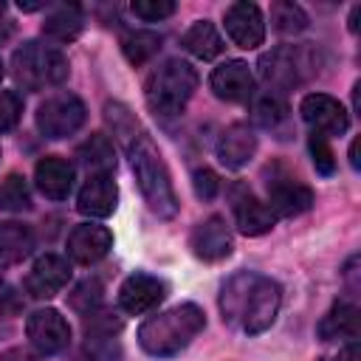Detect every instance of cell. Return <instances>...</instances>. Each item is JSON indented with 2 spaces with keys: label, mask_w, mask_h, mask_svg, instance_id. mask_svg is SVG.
Returning a JSON list of instances; mask_svg holds the SVG:
<instances>
[{
  "label": "cell",
  "mask_w": 361,
  "mask_h": 361,
  "mask_svg": "<svg viewBox=\"0 0 361 361\" xmlns=\"http://www.w3.org/2000/svg\"><path fill=\"white\" fill-rule=\"evenodd\" d=\"M279 305H282V288L271 276L254 271L234 274L220 290L223 322L240 327L248 336L265 333L276 322Z\"/></svg>",
  "instance_id": "cell-1"
},
{
  "label": "cell",
  "mask_w": 361,
  "mask_h": 361,
  "mask_svg": "<svg viewBox=\"0 0 361 361\" xmlns=\"http://www.w3.org/2000/svg\"><path fill=\"white\" fill-rule=\"evenodd\" d=\"M127 144V155H130V166H133V175L138 180V189L147 200V206L169 220L178 214V195H175V186H172V178H169V169L158 152V147L152 144V138L147 133H135L133 138L124 141Z\"/></svg>",
  "instance_id": "cell-2"
},
{
  "label": "cell",
  "mask_w": 361,
  "mask_h": 361,
  "mask_svg": "<svg viewBox=\"0 0 361 361\" xmlns=\"http://www.w3.org/2000/svg\"><path fill=\"white\" fill-rule=\"evenodd\" d=\"M203 327H206V313L197 305L183 302L158 316H149L138 327V344L144 347V353L155 358H172L180 350H186Z\"/></svg>",
  "instance_id": "cell-3"
},
{
  "label": "cell",
  "mask_w": 361,
  "mask_h": 361,
  "mask_svg": "<svg viewBox=\"0 0 361 361\" xmlns=\"http://www.w3.org/2000/svg\"><path fill=\"white\" fill-rule=\"evenodd\" d=\"M197 90V71L183 59H166L161 62L144 85L147 104L155 116H180L186 102Z\"/></svg>",
  "instance_id": "cell-4"
},
{
  "label": "cell",
  "mask_w": 361,
  "mask_h": 361,
  "mask_svg": "<svg viewBox=\"0 0 361 361\" xmlns=\"http://www.w3.org/2000/svg\"><path fill=\"white\" fill-rule=\"evenodd\" d=\"M68 56L48 42L28 39L11 54V76L25 90H45L56 87L68 79Z\"/></svg>",
  "instance_id": "cell-5"
},
{
  "label": "cell",
  "mask_w": 361,
  "mask_h": 361,
  "mask_svg": "<svg viewBox=\"0 0 361 361\" xmlns=\"http://www.w3.org/2000/svg\"><path fill=\"white\" fill-rule=\"evenodd\" d=\"M319 56L310 45H279L259 56V76L271 85V93H285L299 87L307 76L316 73Z\"/></svg>",
  "instance_id": "cell-6"
},
{
  "label": "cell",
  "mask_w": 361,
  "mask_h": 361,
  "mask_svg": "<svg viewBox=\"0 0 361 361\" xmlns=\"http://www.w3.org/2000/svg\"><path fill=\"white\" fill-rule=\"evenodd\" d=\"M87 118V110L79 96L73 93H56L48 96L37 107V130L45 138H68L73 135Z\"/></svg>",
  "instance_id": "cell-7"
},
{
  "label": "cell",
  "mask_w": 361,
  "mask_h": 361,
  "mask_svg": "<svg viewBox=\"0 0 361 361\" xmlns=\"http://www.w3.org/2000/svg\"><path fill=\"white\" fill-rule=\"evenodd\" d=\"M25 333H28L31 347L39 355H56L71 344V324L54 307L34 310L25 322Z\"/></svg>",
  "instance_id": "cell-8"
},
{
  "label": "cell",
  "mask_w": 361,
  "mask_h": 361,
  "mask_svg": "<svg viewBox=\"0 0 361 361\" xmlns=\"http://www.w3.org/2000/svg\"><path fill=\"white\" fill-rule=\"evenodd\" d=\"M299 113L305 118V124L319 133V135H344L350 127V116L341 107L338 99L327 96V93H307L299 104Z\"/></svg>",
  "instance_id": "cell-9"
},
{
  "label": "cell",
  "mask_w": 361,
  "mask_h": 361,
  "mask_svg": "<svg viewBox=\"0 0 361 361\" xmlns=\"http://www.w3.org/2000/svg\"><path fill=\"white\" fill-rule=\"evenodd\" d=\"M166 296V285L158 276L149 274H133L121 282L118 288V307L130 316H141L149 313L152 307H158Z\"/></svg>",
  "instance_id": "cell-10"
},
{
  "label": "cell",
  "mask_w": 361,
  "mask_h": 361,
  "mask_svg": "<svg viewBox=\"0 0 361 361\" xmlns=\"http://www.w3.org/2000/svg\"><path fill=\"white\" fill-rule=\"evenodd\" d=\"M226 34H228V39L234 45H240L245 51L262 45V39H265V20H262L259 6L245 3V0L231 3L226 8Z\"/></svg>",
  "instance_id": "cell-11"
},
{
  "label": "cell",
  "mask_w": 361,
  "mask_h": 361,
  "mask_svg": "<svg viewBox=\"0 0 361 361\" xmlns=\"http://www.w3.org/2000/svg\"><path fill=\"white\" fill-rule=\"evenodd\" d=\"M71 279V265L59 254H42L34 259L28 276H25V290L34 299H51L56 296Z\"/></svg>",
  "instance_id": "cell-12"
},
{
  "label": "cell",
  "mask_w": 361,
  "mask_h": 361,
  "mask_svg": "<svg viewBox=\"0 0 361 361\" xmlns=\"http://www.w3.org/2000/svg\"><path fill=\"white\" fill-rule=\"evenodd\" d=\"M231 209H234V223L245 237H259V234L271 231L276 223L274 212L262 200H257L251 189H245L240 183L231 189Z\"/></svg>",
  "instance_id": "cell-13"
},
{
  "label": "cell",
  "mask_w": 361,
  "mask_h": 361,
  "mask_svg": "<svg viewBox=\"0 0 361 361\" xmlns=\"http://www.w3.org/2000/svg\"><path fill=\"white\" fill-rule=\"evenodd\" d=\"M209 85L223 102H248L254 96V76L243 59H226L209 76Z\"/></svg>",
  "instance_id": "cell-14"
},
{
  "label": "cell",
  "mask_w": 361,
  "mask_h": 361,
  "mask_svg": "<svg viewBox=\"0 0 361 361\" xmlns=\"http://www.w3.org/2000/svg\"><path fill=\"white\" fill-rule=\"evenodd\" d=\"M189 245H192V254L197 259H206V262H217V259H226L234 248L231 243V231L226 226L223 217L212 214L206 217L203 223L195 226L192 237H189Z\"/></svg>",
  "instance_id": "cell-15"
},
{
  "label": "cell",
  "mask_w": 361,
  "mask_h": 361,
  "mask_svg": "<svg viewBox=\"0 0 361 361\" xmlns=\"http://www.w3.org/2000/svg\"><path fill=\"white\" fill-rule=\"evenodd\" d=\"M110 248H113V234H110V228H104L99 223H82L68 237V254L79 265L99 262L102 257H107Z\"/></svg>",
  "instance_id": "cell-16"
},
{
  "label": "cell",
  "mask_w": 361,
  "mask_h": 361,
  "mask_svg": "<svg viewBox=\"0 0 361 361\" xmlns=\"http://www.w3.org/2000/svg\"><path fill=\"white\" fill-rule=\"evenodd\" d=\"M274 217H296L313 206L310 186L293 180V178H274L268 180V203Z\"/></svg>",
  "instance_id": "cell-17"
},
{
  "label": "cell",
  "mask_w": 361,
  "mask_h": 361,
  "mask_svg": "<svg viewBox=\"0 0 361 361\" xmlns=\"http://www.w3.org/2000/svg\"><path fill=\"white\" fill-rule=\"evenodd\" d=\"M73 178H76V169L68 158L62 155H45L37 161V169H34V180H37V189L51 197V200H62L71 195L73 189Z\"/></svg>",
  "instance_id": "cell-18"
},
{
  "label": "cell",
  "mask_w": 361,
  "mask_h": 361,
  "mask_svg": "<svg viewBox=\"0 0 361 361\" xmlns=\"http://www.w3.org/2000/svg\"><path fill=\"white\" fill-rule=\"evenodd\" d=\"M118 203V186L110 175H87L85 186L79 189L76 209L87 217H110Z\"/></svg>",
  "instance_id": "cell-19"
},
{
  "label": "cell",
  "mask_w": 361,
  "mask_h": 361,
  "mask_svg": "<svg viewBox=\"0 0 361 361\" xmlns=\"http://www.w3.org/2000/svg\"><path fill=\"white\" fill-rule=\"evenodd\" d=\"M257 152V135L248 124H231L217 138V158L228 169L245 166Z\"/></svg>",
  "instance_id": "cell-20"
},
{
  "label": "cell",
  "mask_w": 361,
  "mask_h": 361,
  "mask_svg": "<svg viewBox=\"0 0 361 361\" xmlns=\"http://www.w3.org/2000/svg\"><path fill=\"white\" fill-rule=\"evenodd\" d=\"M358 327H361V319H358V307L347 299H338L319 322V338L322 341H353L358 338Z\"/></svg>",
  "instance_id": "cell-21"
},
{
  "label": "cell",
  "mask_w": 361,
  "mask_h": 361,
  "mask_svg": "<svg viewBox=\"0 0 361 361\" xmlns=\"http://www.w3.org/2000/svg\"><path fill=\"white\" fill-rule=\"evenodd\" d=\"M34 248V234L23 223H0V268L23 262Z\"/></svg>",
  "instance_id": "cell-22"
},
{
  "label": "cell",
  "mask_w": 361,
  "mask_h": 361,
  "mask_svg": "<svg viewBox=\"0 0 361 361\" xmlns=\"http://www.w3.org/2000/svg\"><path fill=\"white\" fill-rule=\"evenodd\" d=\"M82 25H85V14L79 6L73 3H65V6H56L45 23H42V34L54 42H73L79 34H82Z\"/></svg>",
  "instance_id": "cell-23"
},
{
  "label": "cell",
  "mask_w": 361,
  "mask_h": 361,
  "mask_svg": "<svg viewBox=\"0 0 361 361\" xmlns=\"http://www.w3.org/2000/svg\"><path fill=\"white\" fill-rule=\"evenodd\" d=\"M79 164L90 172V175H110L116 169V152H113V141L104 133H93L85 144H79L76 149Z\"/></svg>",
  "instance_id": "cell-24"
},
{
  "label": "cell",
  "mask_w": 361,
  "mask_h": 361,
  "mask_svg": "<svg viewBox=\"0 0 361 361\" xmlns=\"http://www.w3.org/2000/svg\"><path fill=\"white\" fill-rule=\"evenodd\" d=\"M180 45L197 59H214L223 51V37L209 20H197L186 28V34L180 37Z\"/></svg>",
  "instance_id": "cell-25"
},
{
  "label": "cell",
  "mask_w": 361,
  "mask_h": 361,
  "mask_svg": "<svg viewBox=\"0 0 361 361\" xmlns=\"http://www.w3.org/2000/svg\"><path fill=\"white\" fill-rule=\"evenodd\" d=\"M161 34H155V31H130V34H124L121 37V51H124V56H127V62L130 65H144V62H149L158 51H161Z\"/></svg>",
  "instance_id": "cell-26"
},
{
  "label": "cell",
  "mask_w": 361,
  "mask_h": 361,
  "mask_svg": "<svg viewBox=\"0 0 361 361\" xmlns=\"http://www.w3.org/2000/svg\"><path fill=\"white\" fill-rule=\"evenodd\" d=\"M251 118H254V124H259L265 130H274L288 118V104L276 93L251 96Z\"/></svg>",
  "instance_id": "cell-27"
},
{
  "label": "cell",
  "mask_w": 361,
  "mask_h": 361,
  "mask_svg": "<svg viewBox=\"0 0 361 361\" xmlns=\"http://www.w3.org/2000/svg\"><path fill=\"white\" fill-rule=\"evenodd\" d=\"M271 25L279 31V34H302L307 28V14L302 11V6L296 3H288V0H279L271 6Z\"/></svg>",
  "instance_id": "cell-28"
},
{
  "label": "cell",
  "mask_w": 361,
  "mask_h": 361,
  "mask_svg": "<svg viewBox=\"0 0 361 361\" xmlns=\"http://www.w3.org/2000/svg\"><path fill=\"white\" fill-rule=\"evenodd\" d=\"M0 209L6 212H25L31 209V192L23 175L11 172L0 180Z\"/></svg>",
  "instance_id": "cell-29"
},
{
  "label": "cell",
  "mask_w": 361,
  "mask_h": 361,
  "mask_svg": "<svg viewBox=\"0 0 361 361\" xmlns=\"http://www.w3.org/2000/svg\"><path fill=\"white\" fill-rule=\"evenodd\" d=\"M68 302H71V307H73L76 313L90 316V313H96L99 305H102V285H99L96 279H85V282L76 285V290L71 293Z\"/></svg>",
  "instance_id": "cell-30"
},
{
  "label": "cell",
  "mask_w": 361,
  "mask_h": 361,
  "mask_svg": "<svg viewBox=\"0 0 361 361\" xmlns=\"http://www.w3.org/2000/svg\"><path fill=\"white\" fill-rule=\"evenodd\" d=\"M307 147H310V158H313L316 172L319 175H333L336 172V155H333V147L327 144V138L319 135V133H313L310 141H307Z\"/></svg>",
  "instance_id": "cell-31"
},
{
  "label": "cell",
  "mask_w": 361,
  "mask_h": 361,
  "mask_svg": "<svg viewBox=\"0 0 361 361\" xmlns=\"http://www.w3.org/2000/svg\"><path fill=\"white\" fill-rule=\"evenodd\" d=\"M133 14L147 20V23H158L175 14V3L172 0H133Z\"/></svg>",
  "instance_id": "cell-32"
},
{
  "label": "cell",
  "mask_w": 361,
  "mask_h": 361,
  "mask_svg": "<svg viewBox=\"0 0 361 361\" xmlns=\"http://www.w3.org/2000/svg\"><path fill=\"white\" fill-rule=\"evenodd\" d=\"M23 116V99L17 90H0V133L11 130Z\"/></svg>",
  "instance_id": "cell-33"
},
{
  "label": "cell",
  "mask_w": 361,
  "mask_h": 361,
  "mask_svg": "<svg viewBox=\"0 0 361 361\" xmlns=\"http://www.w3.org/2000/svg\"><path fill=\"white\" fill-rule=\"evenodd\" d=\"M192 189L200 200H214L217 192H220V180L209 166H200V169L192 172Z\"/></svg>",
  "instance_id": "cell-34"
},
{
  "label": "cell",
  "mask_w": 361,
  "mask_h": 361,
  "mask_svg": "<svg viewBox=\"0 0 361 361\" xmlns=\"http://www.w3.org/2000/svg\"><path fill=\"white\" fill-rule=\"evenodd\" d=\"M20 310H23V296L17 293V288L0 282V316H20Z\"/></svg>",
  "instance_id": "cell-35"
},
{
  "label": "cell",
  "mask_w": 361,
  "mask_h": 361,
  "mask_svg": "<svg viewBox=\"0 0 361 361\" xmlns=\"http://www.w3.org/2000/svg\"><path fill=\"white\" fill-rule=\"evenodd\" d=\"M336 361H361V347H358V341L353 338V341H347V347L338 353V358Z\"/></svg>",
  "instance_id": "cell-36"
},
{
  "label": "cell",
  "mask_w": 361,
  "mask_h": 361,
  "mask_svg": "<svg viewBox=\"0 0 361 361\" xmlns=\"http://www.w3.org/2000/svg\"><path fill=\"white\" fill-rule=\"evenodd\" d=\"M358 144H361L358 138H355V141L350 144V164H353V169H361V158H358Z\"/></svg>",
  "instance_id": "cell-37"
},
{
  "label": "cell",
  "mask_w": 361,
  "mask_h": 361,
  "mask_svg": "<svg viewBox=\"0 0 361 361\" xmlns=\"http://www.w3.org/2000/svg\"><path fill=\"white\" fill-rule=\"evenodd\" d=\"M17 6H20V8H23V11H39V8H45V6H48V3H25V0H20V3H17Z\"/></svg>",
  "instance_id": "cell-38"
},
{
  "label": "cell",
  "mask_w": 361,
  "mask_h": 361,
  "mask_svg": "<svg viewBox=\"0 0 361 361\" xmlns=\"http://www.w3.org/2000/svg\"><path fill=\"white\" fill-rule=\"evenodd\" d=\"M73 361H93V358H87V355H76Z\"/></svg>",
  "instance_id": "cell-39"
},
{
  "label": "cell",
  "mask_w": 361,
  "mask_h": 361,
  "mask_svg": "<svg viewBox=\"0 0 361 361\" xmlns=\"http://www.w3.org/2000/svg\"><path fill=\"white\" fill-rule=\"evenodd\" d=\"M3 14H6V3L0 0V17H3Z\"/></svg>",
  "instance_id": "cell-40"
},
{
  "label": "cell",
  "mask_w": 361,
  "mask_h": 361,
  "mask_svg": "<svg viewBox=\"0 0 361 361\" xmlns=\"http://www.w3.org/2000/svg\"><path fill=\"white\" fill-rule=\"evenodd\" d=\"M0 79H3V62H0Z\"/></svg>",
  "instance_id": "cell-41"
},
{
  "label": "cell",
  "mask_w": 361,
  "mask_h": 361,
  "mask_svg": "<svg viewBox=\"0 0 361 361\" xmlns=\"http://www.w3.org/2000/svg\"><path fill=\"white\" fill-rule=\"evenodd\" d=\"M322 361H330V358H322Z\"/></svg>",
  "instance_id": "cell-42"
}]
</instances>
